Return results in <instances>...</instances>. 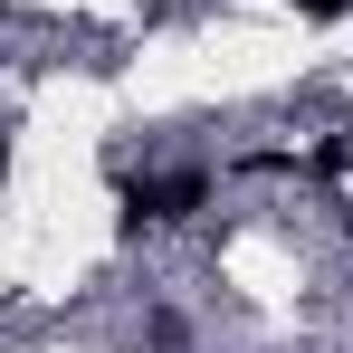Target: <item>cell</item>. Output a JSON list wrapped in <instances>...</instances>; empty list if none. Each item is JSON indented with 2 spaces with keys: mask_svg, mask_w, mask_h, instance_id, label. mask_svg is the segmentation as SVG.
<instances>
[{
  "mask_svg": "<svg viewBox=\"0 0 353 353\" xmlns=\"http://www.w3.org/2000/svg\"><path fill=\"white\" fill-rule=\"evenodd\" d=\"M0 191H10V124H0Z\"/></svg>",
  "mask_w": 353,
  "mask_h": 353,
  "instance_id": "3",
  "label": "cell"
},
{
  "mask_svg": "<svg viewBox=\"0 0 353 353\" xmlns=\"http://www.w3.org/2000/svg\"><path fill=\"white\" fill-rule=\"evenodd\" d=\"M287 10H305V19H353V0H287Z\"/></svg>",
  "mask_w": 353,
  "mask_h": 353,
  "instance_id": "2",
  "label": "cell"
},
{
  "mask_svg": "<svg viewBox=\"0 0 353 353\" xmlns=\"http://www.w3.org/2000/svg\"><path fill=\"white\" fill-rule=\"evenodd\" d=\"M344 239H353V210H344Z\"/></svg>",
  "mask_w": 353,
  "mask_h": 353,
  "instance_id": "4",
  "label": "cell"
},
{
  "mask_svg": "<svg viewBox=\"0 0 353 353\" xmlns=\"http://www.w3.org/2000/svg\"><path fill=\"white\" fill-rule=\"evenodd\" d=\"M201 210H210V172H143V181H124V239L181 230Z\"/></svg>",
  "mask_w": 353,
  "mask_h": 353,
  "instance_id": "1",
  "label": "cell"
}]
</instances>
